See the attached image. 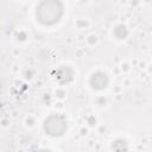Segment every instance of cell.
I'll return each mask as SVG.
<instances>
[{"label": "cell", "mask_w": 152, "mask_h": 152, "mask_svg": "<svg viewBox=\"0 0 152 152\" xmlns=\"http://www.w3.org/2000/svg\"><path fill=\"white\" fill-rule=\"evenodd\" d=\"M63 15V4L59 0H44L42 1L36 11L37 20L45 25L50 26L59 21Z\"/></svg>", "instance_id": "cell-1"}, {"label": "cell", "mask_w": 152, "mask_h": 152, "mask_svg": "<svg viewBox=\"0 0 152 152\" xmlns=\"http://www.w3.org/2000/svg\"><path fill=\"white\" fill-rule=\"evenodd\" d=\"M68 124L63 115L51 114L44 121V129L51 137H59L66 131Z\"/></svg>", "instance_id": "cell-2"}, {"label": "cell", "mask_w": 152, "mask_h": 152, "mask_svg": "<svg viewBox=\"0 0 152 152\" xmlns=\"http://www.w3.org/2000/svg\"><path fill=\"white\" fill-rule=\"evenodd\" d=\"M89 82H90V86H91L93 89L101 90V89L107 87V84H108V76L104 72H102V71H97V72L91 75Z\"/></svg>", "instance_id": "cell-3"}, {"label": "cell", "mask_w": 152, "mask_h": 152, "mask_svg": "<svg viewBox=\"0 0 152 152\" xmlns=\"http://www.w3.org/2000/svg\"><path fill=\"white\" fill-rule=\"evenodd\" d=\"M116 31H114V34H115V37H118V38H120V39H122L124 37H126V34H127V30H126V27L125 26H118L116 28H115Z\"/></svg>", "instance_id": "cell-4"}]
</instances>
